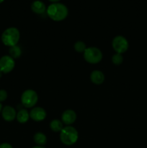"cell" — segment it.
<instances>
[{
  "label": "cell",
  "mask_w": 147,
  "mask_h": 148,
  "mask_svg": "<svg viewBox=\"0 0 147 148\" xmlns=\"http://www.w3.org/2000/svg\"><path fill=\"white\" fill-rule=\"evenodd\" d=\"M48 16L54 21H61L66 18L69 10L65 4L59 2L50 4L46 9Z\"/></svg>",
  "instance_id": "6da1fadb"
},
{
  "label": "cell",
  "mask_w": 147,
  "mask_h": 148,
  "mask_svg": "<svg viewBox=\"0 0 147 148\" xmlns=\"http://www.w3.org/2000/svg\"><path fill=\"white\" fill-rule=\"evenodd\" d=\"M20 38V33L18 29L15 27H10L3 32L1 36V40L4 46L10 48L17 45Z\"/></svg>",
  "instance_id": "7a4b0ae2"
},
{
  "label": "cell",
  "mask_w": 147,
  "mask_h": 148,
  "mask_svg": "<svg viewBox=\"0 0 147 148\" xmlns=\"http://www.w3.org/2000/svg\"><path fill=\"white\" fill-rule=\"evenodd\" d=\"M79 139L77 130L71 126H66L60 132V140L65 145H73Z\"/></svg>",
  "instance_id": "3957f363"
},
{
  "label": "cell",
  "mask_w": 147,
  "mask_h": 148,
  "mask_svg": "<svg viewBox=\"0 0 147 148\" xmlns=\"http://www.w3.org/2000/svg\"><path fill=\"white\" fill-rule=\"evenodd\" d=\"M83 53L85 61L92 64L99 63L102 59V53L98 48H86Z\"/></svg>",
  "instance_id": "277c9868"
},
{
  "label": "cell",
  "mask_w": 147,
  "mask_h": 148,
  "mask_svg": "<svg viewBox=\"0 0 147 148\" xmlns=\"http://www.w3.org/2000/svg\"><path fill=\"white\" fill-rule=\"evenodd\" d=\"M37 101H38V95L37 92L33 90H26L21 95L22 104L25 108H33L36 105Z\"/></svg>",
  "instance_id": "5b68a950"
},
{
  "label": "cell",
  "mask_w": 147,
  "mask_h": 148,
  "mask_svg": "<svg viewBox=\"0 0 147 148\" xmlns=\"http://www.w3.org/2000/svg\"><path fill=\"white\" fill-rule=\"evenodd\" d=\"M112 46L116 53L122 54L128 50L129 43L125 37L122 36H118L114 38L112 40Z\"/></svg>",
  "instance_id": "8992f818"
},
{
  "label": "cell",
  "mask_w": 147,
  "mask_h": 148,
  "mask_svg": "<svg viewBox=\"0 0 147 148\" xmlns=\"http://www.w3.org/2000/svg\"><path fill=\"white\" fill-rule=\"evenodd\" d=\"M15 66L14 59L10 55H5L0 58V70L3 74L10 73Z\"/></svg>",
  "instance_id": "52a82bcc"
},
{
  "label": "cell",
  "mask_w": 147,
  "mask_h": 148,
  "mask_svg": "<svg viewBox=\"0 0 147 148\" xmlns=\"http://www.w3.org/2000/svg\"><path fill=\"white\" fill-rule=\"evenodd\" d=\"M1 114L3 119L7 122H11L14 121L17 116L15 109L10 106H6L4 108H2Z\"/></svg>",
  "instance_id": "ba28073f"
},
{
  "label": "cell",
  "mask_w": 147,
  "mask_h": 148,
  "mask_svg": "<svg viewBox=\"0 0 147 148\" xmlns=\"http://www.w3.org/2000/svg\"><path fill=\"white\" fill-rule=\"evenodd\" d=\"M30 117L35 121H42L46 119V111L41 107H35L30 111Z\"/></svg>",
  "instance_id": "9c48e42d"
},
{
  "label": "cell",
  "mask_w": 147,
  "mask_h": 148,
  "mask_svg": "<svg viewBox=\"0 0 147 148\" xmlns=\"http://www.w3.org/2000/svg\"><path fill=\"white\" fill-rule=\"evenodd\" d=\"M76 119V114L71 109H67L63 112L61 115V120L63 124L70 126L74 124Z\"/></svg>",
  "instance_id": "30bf717a"
},
{
  "label": "cell",
  "mask_w": 147,
  "mask_h": 148,
  "mask_svg": "<svg viewBox=\"0 0 147 148\" xmlns=\"http://www.w3.org/2000/svg\"><path fill=\"white\" fill-rule=\"evenodd\" d=\"M46 4L40 0H35L31 4V10L36 14H43L46 11Z\"/></svg>",
  "instance_id": "8fae6325"
},
{
  "label": "cell",
  "mask_w": 147,
  "mask_h": 148,
  "mask_svg": "<svg viewBox=\"0 0 147 148\" xmlns=\"http://www.w3.org/2000/svg\"><path fill=\"white\" fill-rule=\"evenodd\" d=\"M90 79L95 85H101L105 81V75L101 71L95 70L91 73Z\"/></svg>",
  "instance_id": "7c38bea8"
},
{
  "label": "cell",
  "mask_w": 147,
  "mask_h": 148,
  "mask_svg": "<svg viewBox=\"0 0 147 148\" xmlns=\"http://www.w3.org/2000/svg\"><path fill=\"white\" fill-rule=\"evenodd\" d=\"M29 118H30V114L27 110L24 109V108L20 109L17 114V116H16L17 121L20 124H24V123L27 122Z\"/></svg>",
  "instance_id": "4fadbf2b"
},
{
  "label": "cell",
  "mask_w": 147,
  "mask_h": 148,
  "mask_svg": "<svg viewBox=\"0 0 147 148\" xmlns=\"http://www.w3.org/2000/svg\"><path fill=\"white\" fill-rule=\"evenodd\" d=\"M33 140L38 146H44L47 143V137L43 132H36L33 136Z\"/></svg>",
  "instance_id": "5bb4252c"
},
{
  "label": "cell",
  "mask_w": 147,
  "mask_h": 148,
  "mask_svg": "<svg viewBox=\"0 0 147 148\" xmlns=\"http://www.w3.org/2000/svg\"><path fill=\"white\" fill-rule=\"evenodd\" d=\"M50 128L55 132H60L63 128V122L59 119L52 120L51 122L50 123Z\"/></svg>",
  "instance_id": "9a60e30c"
},
{
  "label": "cell",
  "mask_w": 147,
  "mask_h": 148,
  "mask_svg": "<svg viewBox=\"0 0 147 148\" xmlns=\"http://www.w3.org/2000/svg\"><path fill=\"white\" fill-rule=\"evenodd\" d=\"M22 54V50L17 45L10 48V56L13 59H18Z\"/></svg>",
  "instance_id": "2e32d148"
},
{
  "label": "cell",
  "mask_w": 147,
  "mask_h": 148,
  "mask_svg": "<svg viewBox=\"0 0 147 148\" xmlns=\"http://www.w3.org/2000/svg\"><path fill=\"white\" fill-rule=\"evenodd\" d=\"M74 47L75 51H76V52H78V53H84L86 49V43H84L83 41H81V40L76 41V43H75Z\"/></svg>",
  "instance_id": "e0dca14e"
},
{
  "label": "cell",
  "mask_w": 147,
  "mask_h": 148,
  "mask_svg": "<svg viewBox=\"0 0 147 148\" xmlns=\"http://www.w3.org/2000/svg\"><path fill=\"white\" fill-rule=\"evenodd\" d=\"M112 62L115 65H120L123 62V56L120 53H116L112 56Z\"/></svg>",
  "instance_id": "ac0fdd59"
},
{
  "label": "cell",
  "mask_w": 147,
  "mask_h": 148,
  "mask_svg": "<svg viewBox=\"0 0 147 148\" xmlns=\"http://www.w3.org/2000/svg\"><path fill=\"white\" fill-rule=\"evenodd\" d=\"M7 96H8V94H7V92L5 90H0V103L5 101L7 100Z\"/></svg>",
  "instance_id": "d6986e66"
},
{
  "label": "cell",
  "mask_w": 147,
  "mask_h": 148,
  "mask_svg": "<svg viewBox=\"0 0 147 148\" xmlns=\"http://www.w3.org/2000/svg\"><path fill=\"white\" fill-rule=\"evenodd\" d=\"M0 148H13L12 146L7 143H4L0 144Z\"/></svg>",
  "instance_id": "ffe728a7"
},
{
  "label": "cell",
  "mask_w": 147,
  "mask_h": 148,
  "mask_svg": "<svg viewBox=\"0 0 147 148\" xmlns=\"http://www.w3.org/2000/svg\"><path fill=\"white\" fill-rule=\"evenodd\" d=\"M32 148H46V147H43V146H38V145H37V146H35V147H32Z\"/></svg>",
  "instance_id": "44dd1931"
},
{
  "label": "cell",
  "mask_w": 147,
  "mask_h": 148,
  "mask_svg": "<svg viewBox=\"0 0 147 148\" xmlns=\"http://www.w3.org/2000/svg\"><path fill=\"white\" fill-rule=\"evenodd\" d=\"M49 1H53V3H55V2H57V1H60V0H49Z\"/></svg>",
  "instance_id": "7402d4cb"
},
{
  "label": "cell",
  "mask_w": 147,
  "mask_h": 148,
  "mask_svg": "<svg viewBox=\"0 0 147 148\" xmlns=\"http://www.w3.org/2000/svg\"><path fill=\"white\" fill-rule=\"evenodd\" d=\"M1 110H2V105H1V103H0V114H1Z\"/></svg>",
  "instance_id": "603a6c76"
},
{
  "label": "cell",
  "mask_w": 147,
  "mask_h": 148,
  "mask_svg": "<svg viewBox=\"0 0 147 148\" xmlns=\"http://www.w3.org/2000/svg\"><path fill=\"white\" fill-rule=\"evenodd\" d=\"M2 75H3V73H2V72H1V70H0V78L1 77H2Z\"/></svg>",
  "instance_id": "cb8c5ba5"
},
{
  "label": "cell",
  "mask_w": 147,
  "mask_h": 148,
  "mask_svg": "<svg viewBox=\"0 0 147 148\" xmlns=\"http://www.w3.org/2000/svg\"><path fill=\"white\" fill-rule=\"evenodd\" d=\"M4 1V0H0V4H1V3H2Z\"/></svg>",
  "instance_id": "d4e9b609"
}]
</instances>
